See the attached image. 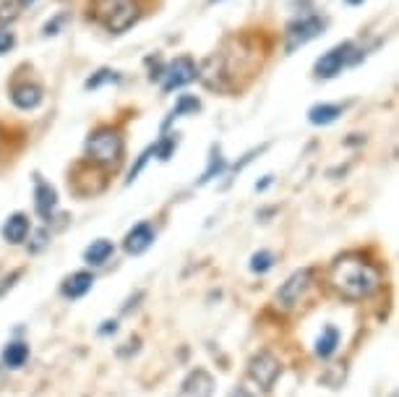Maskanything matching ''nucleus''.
Masks as SVG:
<instances>
[{
    "label": "nucleus",
    "mask_w": 399,
    "mask_h": 397,
    "mask_svg": "<svg viewBox=\"0 0 399 397\" xmlns=\"http://www.w3.org/2000/svg\"><path fill=\"white\" fill-rule=\"evenodd\" d=\"M381 283L379 269L357 254H345L329 267V288L345 301H363Z\"/></svg>",
    "instance_id": "nucleus-1"
},
{
    "label": "nucleus",
    "mask_w": 399,
    "mask_h": 397,
    "mask_svg": "<svg viewBox=\"0 0 399 397\" xmlns=\"http://www.w3.org/2000/svg\"><path fill=\"white\" fill-rule=\"evenodd\" d=\"M92 16L112 35H123L138 21L136 0H92Z\"/></svg>",
    "instance_id": "nucleus-2"
},
{
    "label": "nucleus",
    "mask_w": 399,
    "mask_h": 397,
    "mask_svg": "<svg viewBox=\"0 0 399 397\" xmlns=\"http://www.w3.org/2000/svg\"><path fill=\"white\" fill-rule=\"evenodd\" d=\"M86 160L92 165L115 167L123 157V138L115 129H97L86 138Z\"/></svg>",
    "instance_id": "nucleus-3"
},
{
    "label": "nucleus",
    "mask_w": 399,
    "mask_h": 397,
    "mask_svg": "<svg viewBox=\"0 0 399 397\" xmlns=\"http://www.w3.org/2000/svg\"><path fill=\"white\" fill-rule=\"evenodd\" d=\"M311 283H314V269H297L285 280L277 290V306L282 309H295L297 303L306 298V293L311 290Z\"/></svg>",
    "instance_id": "nucleus-4"
},
{
    "label": "nucleus",
    "mask_w": 399,
    "mask_h": 397,
    "mask_svg": "<svg viewBox=\"0 0 399 397\" xmlns=\"http://www.w3.org/2000/svg\"><path fill=\"white\" fill-rule=\"evenodd\" d=\"M323 32V21L318 16H306V18H297L292 24H287V32H285V50L287 52H295L297 47H303L308 45L311 40Z\"/></svg>",
    "instance_id": "nucleus-5"
},
{
    "label": "nucleus",
    "mask_w": 399,
    "mask_h": 397,
    "mask_svg": "<svg viewBox=\"0 0 399 397\" xmlns=\"http://www.w3.org/2000/svg\"><path fill=\"white\" fill-rule=\"evenodd\" d=\"M280 374H282L280 361H277L269 350H261V353L254 355L251 363H248V377H251L261 389H272L274 381L280 379Z\"/></svg>",
    "instance_id": "nucleus-6"
},
{
    "label": "nucleus",
    "mask_w": 399,
    "mask_h": 397,
    "mask_svg": "<svg viewBox=\"0 0 399 397\" xmlns=\"http://www.w3.org/2000/svg\"><path fill=\"white\" fill-rule=\"evenodd\" d=\"M196 81V63L183 55V58H175V61L162 71V92H172V89H180Z\"/></svg>",
    "instance_id": "nucleus-7"
},
{
    "label": "nucleus",
    "mask_w": 399,
    "mask_h": 397,
    "mask_svg": "<svg viewBox=\"0 0 399 397\" xmlns=\"http://www.w3.org/2000/svg\"><path fill=\"white\" fill-rule=\"evenodd\" d=\"M350 52H352V42H342L337 47H331L329 52H323L316 61L314 73L318 78H334L337 73H342L345 63H350Z\"/></svg>",
    "instance_id": "nucleus-8"
},
{
    "label": "nucleus",
    "mask_w": 399,
    "mask_h": 397,
    "mask_svg": "<svg viewBox=\"0 0 399 397\" xmlns=\"http://www.w3.org/2000/svg\"><path fill=\"white\" fill-rule=\"evenodd\" d=\"M214 395V377L204 369H196L183 379L178 397H212Z\"/></svg>",
    "instance_id": "nucleus-9"
},
{
    "label": "nucleus",
    "mask_w": 399,
    "mask_h": 397,
    "mask_svg": "<svg viewBox=\"0 0 399 397\" xmlns=\"http://www.w3.org/2000/svg\"><path fill=\"white\" fill-rule=\"evenodd\" d=\"M154 243V227L149 223H138L131 233L126 235V251L131 256H138V254H144L149 246Z\"/></svg>",
    "instance_id": "nucleus-10"
},
{
    "label": "nucleus",
    "mask_w": 399,
    "mask_h": 397,
    "mask_svg": "<svg viewBox=\"0 0 399 397\" xmlns=\"http://www.w3.org/2000/svg\"><path fill=\"white\" fill-rule=\"evenodd\" d=\"M94 288V275L92 272H73L71 277H66V283L60 285V293L66 298H81Z\"/></svg>",
    "instance_id": "nucleus-11"
},
{
    "label": "nucleus",
    "mask_w": 399,
    "mask_h": 397,
    "mask_svg": "<svg viewBox=\"0 0 399 397\" xmlns=\"http://www.w3.org/2000/svg\"><path fill=\"white\" fill-rule=\"evenodd\" d=\"M35 207L40 217H50L58 207V194L52 189L50 183H44L37 178V189H35Z\"/></svg>",
    "instance_id": "nucleus-12"
},
{
    "label": "nucleus",
    "mask_w": 399,
    "mask_h": 397,
    "mask_svg": "<svg viewBox=\"0 0 399 397\" xmlns=\"http://www.w3.org/2000/svg\"><path fill=\"white\" fill-rule=\"evenodd\" d=\"M26 235H29V217L21 215V212L11 215L8 220L3 223V238H6V243L18 246V243H24Z\"/></svg>",
    "instance_id": "nucleus-13"
},
{
    "label": "nucleus",
    "mask_w": 399,
    "mask_h": 397,
    "mask_svg": "<svg viewBox=\"0 0 399 397\" xmlns=\"http://www.w3.org/2000/svg\"><path fill=\"white\" fill-rule=\"evenodd\" d=\"M11 100L21 110H35L37 105L42 102V89L37 87V84H21V87H16L11 92Z\"/></svg>",
    "instance_id": "nucleus-14"
},
{
    "label": "nucleus",
    "mask_w": 399,
    "mask_h": 397,
    "mask_svg": "<svg viewBox=\"0 0 399 397\" xmlns=\"http://www.w3.org/2000/svg\"><path fill=\"white\" fill-rule=\"evenodd\" d=\"M340 115H342L340 105L321 102V105H314V107L308 110V121L314 123V126H329V123H334Z\"/></svg>",
    "instance_id": "nucleus-15"
},
{
    "label": "nucleus",
    "mask_w": 399,
    "mask_h": 397,
    "mask_svg": "<svg viewBox=\"0 0 399 397\" xmlns=\"http://www.w3.org/2000/svg\"><path fill=\"white\" fill-rule=\"evenodd\" d=\"M337 345H340V329L329 324V327H323L321 337L316 340V355L318 358H329V355H334Z\"/></svg>",
    "instance_id": "nucleus-16"
},
{
    "label": "nucleus",
    "mask_w": 399,
    "mask_h": 397,
    "mask_svg": "<svg viewBox=\"0 0 399 397\" xmlns=\"http://www.w3.org/2000/svg\"><path fill=\"white\" fill-rule=\"evenodd\" d=\"M3 363L8 366V369H21L29 358V345L26 343H8V345L3 348Z\"/></svg>",
    "instance_id": "nucleus-17"
},
{
    "label": "nucleus",
    "mask_w": 399,
    "mask_h": 397,
    "mask_svg": "<svg viewBox=\"0 0 399 397\" xmlns=\"http://www.w3.org/2000/svg\"><path fill=\"white\" fill-rule=\"evenodd\" d=\"M112 256V243L105 241V238H100V241H94L89 249L84 251V259L86 264H92V267H100V264H105V261Z\"/></svg>",
    "instance_id": "nucleus-18"
},
{
    "label": "nucleus",
    "mask_w": 399,
    "mask_h": 397,
    "mask_svg": "<svg viewBox=\"0 0 399 397\" xmlns=\"http://www.w3.org/2000/svg\"><path fill=\"white\" fill-rule=\"evenodd\" d=\"M225 167H227V162H225V157H222L220 144H214L212 155H209V167H206L204 175L198 178V186H204V183L214 181V175H222V173H225Z\"/></svg>",
    "instance_id": "nucleus-19"
},
{
    "label": "nucleus",
    "mask_w": 399,
    "mask_h": 397,
    "mask_svg": "<svg viewBox=\"0 0 399 397\" xmlns=\"http://www.w3.org/2000/svg\"><path fill=\"white\" fill-rule=\"evenodd\" d=\"M201 110V102H198V97H191V95H180L178 97V105L172 107L170 118H167V123H165V129L170 126L175 118H183V115H188V112H198Z\"/></svg>",
    "instance_id": "nucleus-20"
},
{
    "label": "nucleus",
    "mask_w": 399,
    "mask_h": 397,
    "mask_svg": "<svg viewBox=\"0 0 399 397\" xmlns=\"http://www.w3.org/2000/svg\"><path fill=\"white\" fill-rule=\"evenodd\" d=\"M251 272H256V275H263V272H269V269L274 267V256L269 254V251H258V254H254L251 256Z\"/></svg>",
    "instance_id": "nucleus-21"
},
{
    "label": "nucleus",
    "mask_w": 399,
    "mask_h": 397,
    "mask_svg": "<svg viewBox=\"0 0 399 397\" xmlns=\"http://www.w3.org/2000/svg\"><path fill=\"white\" fill-rule=\"evenodd\" d=\"M110 81L115 84V81H120V76L115 73V71H110V69H100L97 73H94V76L86 78L84 87L86 89H97V87H102V84H110Z\"/></svg>",
    "instance_id": "nucleus-22"
},
{
    "label": "nucleus",
    "mask_w": 399,
    "mask_h": 397,
    "mask_svg": "<svg viewBox=\"0 0 399 397\" xmlns=\"http://www.w3.org/2000/svg\"><path fill=\"white\" fill-rule=\"evenodd\" d=\"M178 147V134H170V136H165L160 144H154V155L160 157L162 162H167L172 157V149Z\"/></svg>",
    "instance_id": "nucleus-23"
},
{
    "label": "nucleus",
    "mask_w": 399,
    "mask_h": 397,
    "mask_svg": "<svg viewBox=\"0 0 399 397\" xmlns=\"http://www.w3.org/2000/svg\"><path fill=\"white\" fill-rule=\"evenodd\" d=\"M154 155V147H149V149H144V152H141V157H138V162L133 165V167H131V175H128V183L131 181H136V175L141 173V167H144L146 162H149V157Z\"/></svg>",
    "instance_id": "nucleus-24"
},
{
    "label": "nucleus",
    "mask_w": 399,
    "mask_h": 397,
    "mask_svg": "<svg viewBox=\"0 0 399 397\" xmlns=\"http://www.w3.org/2000/svg\"><path fill=\"white\" fill-rule=\"evenodd\" d=\"M13 45H16V37H13V32H8V29H0V55H3V52H8Z\"/></svg>",
    "instance_id": "nucleus-25"
},
{
    "label": "nucleus",
    "mask_w": 399,
    "mask_h": 397,
    "mask_svg": "<svg viewBox=\"0 0 399 397\" xmlns=\"http://www.w3.org/2000/svg\"><path fill=\"white\" fill-rule=\"evenodd\" d=\"M18 6L16 3H8V6H3V8H0V21H3V18H13L18 13Z\"/></svg>",
    "instance_id": "nucleus-26"
},
{
    "label": "nucleus",
    "mask_w": 399,
    "mask_h": 397,
    "mask_svg": "<svg viewBox=\"0 0 399 397\" xmlns=\"http://www.w3.org/2000/svg\"><path fill=\"white\" fill-rule=\"evenodd\" d=\"M18 277H21V272H18V269H16V272H13V275H11V277H6V280H3V285H0V295L6 293V290H11V288H13V283H16Z\"/></svg>",
    "instance_id": "nucleus-27"
},
{
    "label": "nucleus",
    "mask_w": 399,
    "mask_h": 397,
    "mask_svg": "<svg viewBox=\"0 0 399 397\" xmlns=\"http://www.w3.org/2000/svg\"><path fill=\"white\" fill-rule=\"evenodd\" d=\"M115 329H118V321H105V327H100V332H102V335H110Z\"/></svg>",
    "instance_id": "nucleus-28"
},
{
    "label": "nucleus",
    "mask_w": 399,
    "mask_h": 397,
    "mask_svg": "<svg viewBox=\"0 0 399 397\" xmlns=\"http://www.w3.org/2000/svg\"><path fill=\"white\" fill-rule=\"evenodd\" d=\"M230 397H254V395H251L246 387H238V389H232V392H230Z\"/></svg>",
    "instance_id": "nucleus-29"
},
{
    "label": "nucleus",
    "mask_w": 399,
    "mask_h": 397,
    "mask_svg": "<svg viewBox=\"0 0 399 397\" xmlns=\"http://www.w3.org/2000/svg\"><path fill=\"white\" fill-rule=\"evenodd\" d=\"M269 183H272V175H266L261 183H256V191H263V189H269Z\"/></svg>",
    "instance_id": "nucleus-30"
},
{
    "label": "nucleus",
    "mask_w": 399,
    "mask_h": 397,
    "mask_svg": "<svg viewBox=\"0 0 399 397\" xmlns=\"http://www.w3.org/2000/svg\"><path fill=\"white\" fill-rule=\"evenodd\" d=\"M345 3H347V6H360L363 0H345Z\"/></svg>",
    "instance_id": "nucleus-31"
},
{
    "label": "nucleus",
    "mask_w": 399,
    "mask_h": 397,
    "mask_svg": "<svg viewBox=\"0 0 399 397\" xmlns=\"http://www.w3.org/2000/svg\"><path fill=\"white\" fill-rule=\"evenodd\" d=\"M21 3H35V0H21Z\"/></svg>",
    "instance_id": "nucleus-32"
}]
</instances>
